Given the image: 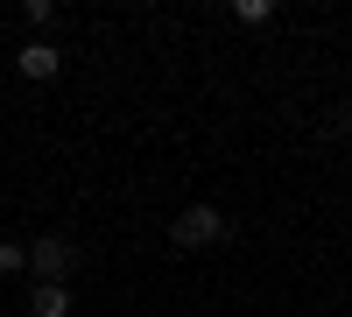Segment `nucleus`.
Returning a JSON list of instances; mask_svg holds the SVG:
<instances>
[{
	"label": "nucleus",
	"mask_w": 352,
	"mask_h": 317,
	"mask_svg": "<svg viewBox=\"0 0 352 317\" xmlns=\"http://www.w3.org/2000/svg\"><path fill=\"white\" fill-rule=\"evenodd\" d=\"M169 240H176V247H212V240H226L219 205H184V212H176V226H169Z\"/></svg>",
	"instance_id": "f257e3e1"
},
{
	"label": "nucleus",
	"mask_w": 352,
	"mask_h": 317,
	"mask_svg": "<svg viewBox=\"0 0 352 317\" xmlns=\"http://www.w3.org/2000/svg\"><path fill=\"white\" fill-rule=\"evenodd\" d=\"M28 268H36L43 282H71V240L64 233H43L36 247H28Z\"/></svg>",
	"instance_id": "f03ea898"
},
{
	"label": "nucleus",
	"mask_w": 352,
	"mask_h": 317,
	"mask_svg": "<svg viewBox=\"0 0 352 317\" xmlns=\"http://www.w3.org/2000/svg\"><path fill=\"white\" fill-rule=\"evenodd\" d=\"M14 64H21V78H56V71H64V50H56V43H21L14 50Z\"/></svg>",
	"instance_id": "7ed1b4c3"
},
{
	"label": "nucleus",
	"mask_w": 352,
	"mask_h": 317,
	"mask_svg": "<svg viewBox=\"0 0 352 317\" xmlns=\"http://www.w3.org/2000/svg\"><path fill=\"white\" fill-rule=\"evenodd\" d=\"M28 310H36V317H71V282H36Z\"/></svg>",
	"instance_id": "20e7f679"
},
{
	"label": "nucleus",
	"mask_w": 352,
	"mask_h": 317,
	"mask_svg": "<svg viewBox=\"0 0 352 317\" xmlns=\"http://www.w3.org/2000/svg\"><path fill=\"white\" fill-rule=\"evenodd\" d=\"M232 14H240V28H268L275 21V0H240Z\"/></svg>",
	"instance_id": "39448f33"
},
{
	"label": "nucleus",
	"mask_w": 352,
	"mask_h": 317,
	"mask_svg": "<svg viewBox=\"0 0 352 317\" xmlns=\"http://www.w3.org/2000/svg\"><path fill=\"white\" fill-rule=\"evenodd\" d=\"M28 268V247L21 240H0V275H21Z\"/></svg>",
	"instance_id": "423d86ee"
}]
</instances>
